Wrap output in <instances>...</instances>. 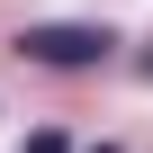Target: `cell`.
<instances>
[{
    "label": "cell",
    "mask_w": 153,
    "mask_h": 153,
    "mask_svg": "<svg viewBox=\"0 0 153 153\" xmlns=\"http://www.w3.org/2000/svg\"><path fill=\"white\" fill-rule=\"evenodd\" d=\"M27 63H54V72H81V63H108V27H72V18H45L18 36Z\"/></svg>",
    "instance_id": "6da1fadb"
},
{
    "label": "cell",
    "mask_w": 153,
    "mask_h": 153,
    "mask_svg": "<svg viewBox=\"0 0 153 153\" xmlns=\"http://www.w3.org/2000/svg\"><path fill=\"white\" fill-rule=\"evenodd\" d=\"M18 153H72V144H63V135H54V126H36V135H27V144H18Z\"/></svg>",
    "instance_id": "7a4b0ae2"
},
{
    "label": "cell",
    "mask_w": 153,
    "mask_h": 153,
    "mask_svg": "<svg viewBox=\"0 0 153 153\" xmlns=\"http://www.w3.org/2000/svg\"><path fill=\"white\" fill-rule=\"evenodd\" d=\"M90 153H117V144H90Z\"/></svg>",
    "instance_id": "3957f363"
},
{
    "label": "cell",
    "mask_w": 153,
    "mask_h": 153,
    "mask_svg": "<svg viewBox=\"0 0 153 153\" xmlns=\"http://www.w3.org/2000/svg\"><path fill=\"white\" fill-rule=\"evenodd\" d=\"M144 72H153V63H144Z\"/></svg>",
    "instance_id": "277c9868"
}]
</instances>
